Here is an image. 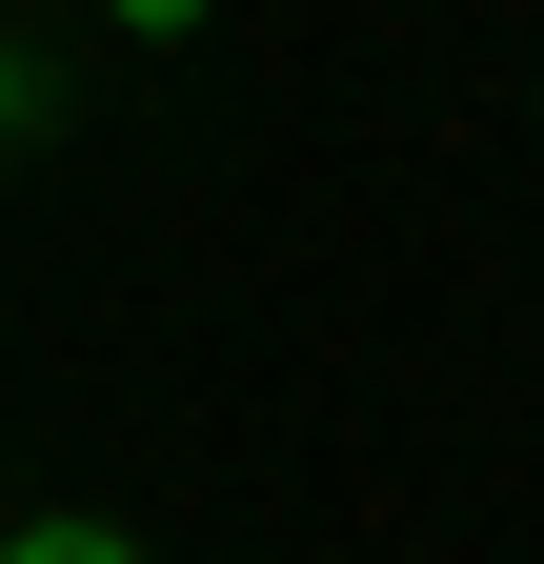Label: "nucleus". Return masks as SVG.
I'll return each mask as SVG.
<instances>
[{
	"instance_id": "obj_3",
	"label": "nucleus",
	"mask_w": 544,
	"mask_h": 564,
	"mask_svg": "<svg viewBox=\"0 0 544 564\" xmlns=\"http://www.w3.org/2000/svg\"><path fill=\"white\" fill-rule=\"evenodd\" d=\"M0 121H21V61H0Z\"/></svg>"
},
{
	"instance_id": "obj_2",
	"label": "nucleus",
	"mask_w": 544,
	"mask_h": 564,
	"mask_svg": "<svg viewBox=\"0 0 544 564\" xmlns=\"http://www.w3.org/2000/svg\"><path fill=\"white\" fill-rule=\"evenodd\" d=\"M101 21H142V41H182V21H202V0H101Z\"/></svg>"
},
{
	"instance_id": "obj_1",
	"label": "nucleus",
	"mask_w": 544,
	"mask_h": 564,
	"mask_svg": "<svg viewBox=\"0 0 544 564\" xmlns=\"http://www.w3.org/2000/svg\"><path fill=\"white\" fill-rule=\"evenodd\" d=\"M0 564H142V544H121V524H21Z\"/></svg>"
}]
</instances>
